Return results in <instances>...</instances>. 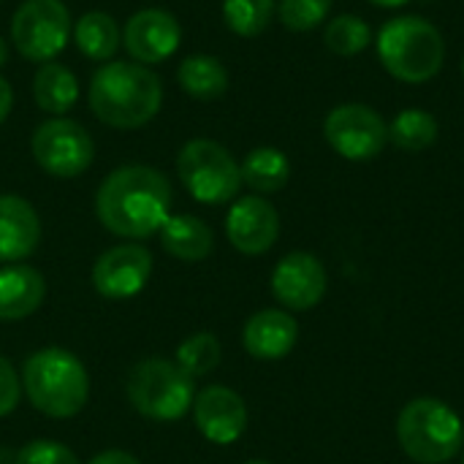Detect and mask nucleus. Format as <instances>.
Returning a JSON list of instances; mask_svg holds the SVG:
<instances>
[{
    "instance_id": "obj_26",
    "label": "nucleus",
    "mask_w": 464,
    "mask_h": 464,
    "mask_svg": "<svg viewBox=\"0 0 464 464\" xmlns=\"http://www.w3.org/2000/svg\"><path fill=\"white\" fill-rule=\"evenodd\" d=\"M277 11L275 0H223V22L239 38L261 35Z\"/></svg>"
},
{
    "instance_id": "obj_11",
    "label": "nucleus",
    "mask_w": 464,
    "mask_h": 464,
    "mask_svg": "<svg viewBox=\"0 0 464 464\" xmlns=\"http://www.w3.org/2000/svg\"><path fill=\"white\" fill-rule=\"evenodd\" d=\"M155 258L139 242H122L103 250L92 264V285L103 299H130L141 294L152 277Z\"/></svg>"
},
{
    "instance_id": "obj_16",
    "label": "nucleus",
    "mask_w": 464,
    "mask_h": 464,
    "mask_svg": "<svg viewBox=\"0 0 464 464\" xmlns=\"http://www.w3.org/2000/svg\"><path fill=\"white\" fill-rule=\"evenodd\" d=\"M38 245H41V218L35 207L16 193H3L0 196V261L19 264L30 258Z\"/></svg>"
},
{
    "instance_id": "obj_29",
    "label": "nucleus",
    "mask_w": 464,
    "mask_h": 464,
    "mask_svg": "<svg viewBox=\"0 0 464 464\" xmlns=\"http://www.w3.org/2000/svg\"><path fill=\"white\" fill-rule=\"evenodd\" d=\"M14 464H82L76 454L57 440H30L19 449Z\"/></svg>"
},
{
    "instance_id": "obj_36",
    "label": "nucleus",
    "mask_w": 464,
    "mask_h": 464,
    "mask_svg": "<svg viewBox=\"0 0 464 464\" xmlns=\"http://www.w3.org/2000/svg\"><path fill=\"white\" fill-rule=\"evenodd\" d=\"M462 76H464V60H462Z\"/></svg>"
},
{
    "instance_id": "obj_19",
    "label": "nucleus",
    "mask_w": 464,
    "mask_h": 464,
    "mask_svg": "<svg viewBox=\"0 0 464 464\" xmlns=\"http://www.w3.org/2000/svg\"><path fill=\"white\" fill-rule=\"evenodd\" d=\"M158 234H160L163 250L171 258L185 261V264L204 261L215 247L212 228L196 215H171Z\"/></svg>"
},
{
    "instance_id": "obj_13",
    "label": "nucleus",
    "mask_w": 464,
    "mask_h": 464,
    "mask_svg": "<svg viewBox=\"0 0 464 464\" xmlns=\"http://www.w3.org/2000/svg\"><path fill=\"white\" fill-rule=\"evenodd\" d=\"M326 269L324 264L304 250H294L283 256L272 272V294L275 299L294 313L315 307L326 294Z\"/></svg>"
},
{
    "instance_id": "obj_8",
    "label": "nucleus",
    "mask_w": 464,
    "mask_h": 464,
    "mask_svg": "<svg viewBox=\"0 0 464 464\" xmlns=\"http://www.w3.org/2000/svg\"><path fill=\"white\" fill-rule=\"evenodd\" d=\"M71 38V14L63 0H24L11 19L14 49L30 63L54 60Z\"/></svg>"
},
{
    "instance_id": "obj_2",
    "label": "nucleus",
    "mask_w": 464,
    "mask_h": 464,
    "mask_svg": "<svg viewBox=\"0 0 464 464\" xmlns=\"http://www.w3.org/2000/svg\"><path fill=\"white\" fill-rule=\"evenodd\" d=\"M92 114L114 130H136L152 122L163 106L160 76L130 60L103 63L87 90Z\"/></svg>"
},
{
    "instance_id": "obj_12",
    "label": "nucleus",
    "mask_w": 464,
    "mask_h": 464,
    "mask_svg": "<svg viewBox=\"0 0 464 464\" xmlns=\"http://www.w3.org/2000/svg\"><path fill=\"white\" fill-rule=\"evenodd\" d=\"M182 41L179 19L166 8H141L122 27V46L139 65L166 63Z\"/></svg>"
},
{
    "instance_id": "obj_25",
    "label": "nucleus",
    "mask_w": 464,
    "mask_h": 464,
    "mask_svg": "<svg viewBox=\"0 0 464 464\" xmlns=\"http://www.w3.org/2000/svg\"><path fill=\"white\" fill-rule=\"evenodd\" d=\"M220 359H223L220 340L212 332H196L179 343L174 362L179 364L182 372H188L193 381H198V378L212 375L220 367Z\"/></svg>"
},
{
    "instance_id": "obj_23",
    "label": "nucleus",
    "mask_w": 464,
    "mask_h": 464,
    "mask_svg": "<svg viewBox=\"0 0 464 464\" xmlns=\"http://www.w3.org/2000/svg\"><path fill=\"white\" fill-rule=\"evenodd\" d=\"M177 84L196 101H215L228 90V71L215 54H190L177 68Z\"/></svg>"
},
{
    "instance_id": "obj_1",
    "label": "nucleus",
    "mask_w": 464,
    "mask_h": 464,
    "mask_svg": "<svg viewBox=\"0 0 464 464\" xmlns=\"http://www.w3.org/2000/svg\"><path fill=\"white\" fill-rule=\"evenodd\" d=\"M171 182L163 171L128 163L103 177L95 193V215L101 226L128 242L147 239L171 218Z\"/></svg>"
},
{
    "instance_id": "obj_14",
    "label": "nucleus",
    "mask_w": 464,
    "mask_h": 464,
    "mask_svg": "<svg viewBox=\"0 0 464 464\" xmlns=\"http://www.w3.org/2000/svg\"><path fill=\"white\" fill-rule=\"evenodd\" d=\"M196 430L215 446L237 443L247 430V405L228 386H207L193 400Z\"/></svg>"
},
{
    "instance_id": "obj_24",
    "label": "nucleus",
    "mask_w": 464,
    "mask_h": 464,
    "mask_svg": "<svg viewBox=\"0 0 464 464\" xmlns=\"http://www.w3.org/2000/svg\"><path fill=\"white\" fill-rule=\"evenodd\" d=\"M389 141L405 152H421L438 141V120L424 109H405L389 125Z\"/></svg>"
},
{
    "instance_id": "obj_4",
    "label": "nucleus",
    "mask_w": 464,
    "mask_h": 464,
    "mask_svg": "<svg viewBox=\"0 0 464 464\" xmlns=\"http://www.w3.org/2000/svg\"><path fill=\"white\" fill-rule=\"evenodd\" d=\"M375 46L383 68L405 84H424L435 79L446 63L443 33L413 14L389 19L381 27Z\"/></svg>"
},
{
    "instance_id": "obj_35",
    "label": "nucleus",
    "mask_w": 464,
    "mask_h": 464,
    "mask_svg": "<svg viewBox=\"0 0 464 464\" xmlns=\"http://www.w3.org/2000/svg\"><path fill=\"white\" fill-rule=\"evenodd\" d=\"M245 464H272V462H266V459H250V462H245Z\"/></svg>"
},
{
    "instance_id": "obj_27",
    "label": "nucleus",
    "mask_w": 464,
    "mask_h": 464,
    "mask_svg": "<svg viewBox=\"0 0 464 464\" xmlns=\"http://www.w3.org/2000/svg\"><path fill=\"white\" fill-rule=\"evenodd\" d=\"M324 41H326L329 52H334L340 57H353L370 46L372 30L356 14H337L324 30Z\"/></svg>"
},
{
    "instance_id": "obj_10",
    "label": "nucleus",
    "mask_w": 464,
    "mask_h": 464,
    "mask_svg": "<svg viewBox=\"0 0 464 464\" xmlns=\"http://www.w3.org/2000/svg\"><path fill=\"white\" fill-rule=\"evenodd\" d=\"M324 136L345 160H372L389 141V125L367 103H343L326 114Z\"/></svg>"
},
{
    "instance_id": "obj_17",
    "label": "nucleus",
    "mask_w": 464,
    "mask_h": 464,
    "mask_svg": "<svg viewBox=\"0 0 464 464\" xmlns=\"http://www.w3.org/2000/svg\"><path fill=\"white\" fill-rule=\"evenodd\" d=\"M299 340V324L285 310H261L250 315L242 332L245 351L258 362L285 359Z\"/></svg>"
},
{
    "instance_id": "obj_5",
    "label": "nucleus",
    "mask_w": 464,
    "mask_h": 464,
    "mask_svg": "<svg viewBox=\"0 0 464 464\" xmlns=\"http://www.w3.org/2000/svg\"><path fill=\"white\" fill-rule=\"evenodd\" d=\"M125 394L133 411L150 421L171 424L190 413L196 381L171 359H141L125 381Z\"/></svg>"
},
{
    "instance_id": "obj_3",
    "label": "nucleus",
    "mask_w": 464,
    "mask_h": 464,
    "mask_svg": "<svg viewBox=\"0 0 464 464\" xmlns=\"http://www.w3.org/2000/svg\"><path fill=\"white\" fill-rule=\"evenodd\" d=\"M22 392L46 419H73L90 400V375L65 348H41L22 364Z\"/></svg>"
},
{
    "instance_id": "obj_15",
    "label": "nucleus",
    "mask_w": 464,
    "mask_h": 464,
    "mask_svg": "<svg viewBox=\"0 0 464 464\" xmlns=\"http://www.w3.org/2000/svg\"><path fill=\"white\" fill-rule=\"evenodd\" d=\"M226 237L245 256H264L280 237V215L264 196H242L226 215Z\"/></svg>"
},
{
    "instance_id": "obj_34",
    "label": "nucleus",
    "mask_w": 464,
    "mask_h": 464,
    "mask_svg": "<svg viewBox=\"0 0 464 464\" xmlns=\"http://www.w3.org/2000/svg\"><path fill=\"white\" fill-rule=\"evenodd\" d=\"M370 3H375V5H381V8H400V5H405V3H411V0H370Z\"/></svg>"
},
{
    "instance_id": "obj_21",
    "label": "nucleus",
    "mask_w": 464,
    "mask_h": 464,
    "mask_svg": "<svg viewBox=\"0 0 464 464\" xmlns=\"http://www.w3.org/2000/svg\"><path fill=\"white\" fill-rule=\"evenodd\" d=\"M76 49L92 63H109L122 46V30L106 11H87L73 24Z\"/></svg>"
},
{
    "instance_id": "obj_31",
    "label": "nucleus",
    "mask_w": 464,
    "mask_h": 464,
    "mask_svg": "<svg viewBox=\"0 0 464 464\" xmlns=\"http://www.w3.org/2000/svg\"><path fill=\"white\" fill-rule=\"evenodd\" d=\"M87 464H141L133 454H128V451H120V449H109V451H101V454H95L92 459Z\"/></svg>"
},
{
    "instance_id": "obj_30",
    "label": "nucleus",
    "mask_w": 464,
    "mask_h": 464,
    "mask_svg": "<svg viewBox=\"0 0 464 464\" xmlns=\"http://www.w3.org/2000/svg\"><path fill=\"white\" fill-rule=\"evenodd\" d=\"M22 400V378L14 370V364L0 356V419L14 413Z\"/></svg>"
},
{
    "instance_id": "obj_20",
    "label": "nucleus",
    "mask_w": 464,
    "mask_h": 464,
    "mask_svg": "<svg viewBox=\"0 0 464 464\" xmlns=\"http://www.w3.org/2000/svg\"><path fill=\"white\" fill-rule=\"evenodd\" d=\"M33 98L35 106L52 117H65L79 103V82L73 71L57 60L41 63L33 76Z\"/></svg>"
},
{
    "instance_id": "obj_33",
    "label": "nucleus",
    "mask_w": 464,
    "mask_h": 464,
    "mask_svg": "<svg viewBox=\"0 0 464 464\" xmlns=\"http://www.w3.org/2000/svg\"><path fill=\"white\" fill-rule=\"evenodd\" d=\"M8 54H11V52H8V41L0 35V68H5V65H8Z\"/></svg>"
},
{
    "instance_id": "obj_9",
    "label": "nucleus",
    "mask_w": 464,
    "mask_h": 464,
    "mask_svg": "<svg viewBox=\"0 0 464 464\" xmlns=\"http://www.w3.org/2000/svg\"><path fill=\"white\" fill-rule=\"evenodd\" d=\"M30 152L41 171L57 179L82 177L95 158V144L87 128L68 117H52L41 122L30 136Z\"/></svg>"
},
{
    "instance_id": "obj_18",
    "label": "nucleus",
    "mask_w": 464,
    "mask_h": 464,
    "mask_svg": "<svg viewBox=\"0 0 464 464\" xmlns=\"http://www.w3.org/2000/svg\"><path fill=\"white\" fill-rule=\"evenodd\" d=\"M46 299V280L27 264H8L0 269V321H24Z\"/></svg>"
},
{
    "instance_id": "obj_22",
    "label": "nucleus",
    "mask_w": 464,
    "mask_h": 464,
    "mask_svg": "<svg viewBox=\"0 0 464 464\" xmlns=\"http://www.w3.org/2000/svg\"><path fill=\"white\" fill-rule=\"evenodd\" d=\"M239 171H242V185L256 190V196H269L288 185L291 160L277 147H256L245 155Z\"/></svg>"
},
{
    "instance_id": "obj_7",
    "label": "nucleus",
    "mask_w": 464,
    "mask_h": 464,
    "mask_svg": "<svg viewBox=\"0 0 464 464\" xmlns=\"http://www.w3.org/2000/svg\"><path fill=\"white\" fill-rule=\"evenodd\" d=\"M177 177L198 204L218 207L239 196L242 171L237 158L212 139H190L177 155Z\"/></svg>"
},
{
    "instance_id": "obj_6",
    "label": "nucleus",
    "mask_w": 464,
    "mask_h": 464,
    "mask_svg": "<svg viewBox=\"0 0 464 464\" xmlns=\"http://www.w3.org/2000/svg\"><path fill=\"white\" fill-rule=\"evenodd\" d=\"M402 451L419 464H443L464 449L462 419L435 397L411 400L397 419Z\"/></svg>"
},
{
    "instance_id": "obj_32",
    "label": "nucleus",
    "mask_w": 464,
    "mask_h": 464,
    "mask_svg": "<svg viewBox=\"0 0 464 464\" xmlns=\"http://www.w3.org/2000/svg\"><path fill=\"white\" fill-rule=\"evenodd\" d=\"M11 106H14V90H11L8 79L0 76V125H3L5 117L11 114Z\"/></svg>"
},
{
    "instance_id": "obj_28",
    "label": "nucleus",
    "mask_w": 464,
    "mask_h": 464,
    "mask_svg": "<svg viewBox=\"0 0 464 464\" xmlns=\"http://www.w3.org/2000/svg\"><path fill=\"white\" fill-rule=\"evenodd\" d=\"M332 3L334 0H280L277 16L288 30L307 33V30H315L329 16Z\"/></svg>"
}]
</instances>
